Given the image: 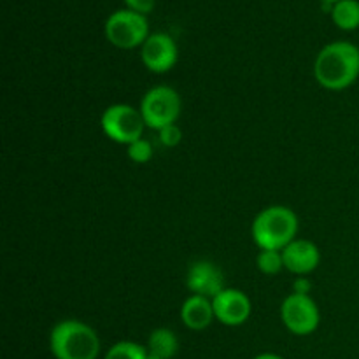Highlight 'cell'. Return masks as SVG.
Here are the masks:
<instances>
[{
    "label": "cell",
    "instance_id": "1",
    "mask_svg": "<svg viewBox=\"0 0 359 359\" xmlns=\"http://www.w3.org/2000/svg\"><path fill=\"white\" fill-rule=\"evenodd\" d=\"M314 77L325 90L342 91L359 77V48L349 41L326 44L314 60Z\"/></svg>",
    "mask_w": 359,
    "mask_h": 359
},
{
    "label": "cell",
    "instance_id": "2",
    "mask_svg": "<svg viewBox=\"0 0 359 359\" xmlns=\"http://www.w3.org/2000/svg\"><path fill=\"white\" fill-rule=\"evenodd\" d=\"M100 337L79 319H63L49 333V351L55 359H98Z\"/></svg>",
    "mask_w": 359,
    "mask_h": 359
},
{
    "label": "cell",
    "instance_id": "3",
    "mask_svg": "<svg viewBox=\"0 0 359 359\" xmlns=\"http://www.w3.org/2000/svg\"><path fill=\"white\" fill-rule=\"evenodd\" d=\"M298 228L300 223L293 209L286 205H270L255 217L251 235L259 249L283 251L297 238Z\"/></svg>",
    "mask_w": 359,
    "mask_h": 359
},
{
    "label": "cell",
    "instance_id": "4",
    "mask_svg": "<svg viewBox=\"0 0 359 359\" xmlns=\"http://www.w3.org/2000/svg\"><path fill=\"white\" fill-rule=\"evenodd\" d=\"M105 39L118 49L142 48L149 37V21L144 14L130 9H118L105 20Z\"/></svg>",
    "mask_w": 359,
    "mask_h": 359
},
{
    "label": "cell",
    "instance_id": "5",
    "mask_svg": "<svg viewBox=\"0 0 359 359\" xmlns=\"http://www.w3.org/2000/svg\"><path fill=\"white\" fill-rule=\"evenodd\" d=\"M140 114L146 126L161 130L163 126L175 125L182 111L181 95L170 86H154L147 91L140 102Z\"/></svg>",
    "mask_w": 359,
    "mask_h": 359
},
{
    "label": "cell",
    "instance_id": "6",
    "mask_svg": "<svg viewBox=\"0 0 359 359\" xmlns=\"http://www.w3.org/2000/svg\"><path fill=\"white\" fill-rule=\"evenodd\" d=\"M100 126L105 137L111 139L112 142L128 146V144L142 139L146 123L140 114V109L132 107L128 104H112L102 112Z\"/></svg>",
    "mask_w": 359,
    "mask_h": 359
},
{
    "label": "cell",
    "instance_id": "7",
    "mask_svg": "<svg viewBox=\"0 0 359 359\" xmlns=\"http://www.w3.org/2000/svg\"><path fill=\"white\" fill-rule=\"evenodd\" d=\"M280 319L287 332L305 337L314 333L321 323V312L311 294L291 293L280 305Z\"/></svg>",
    "mask_w": 359,
    "mask_h": 359
},
{
    "label": "cell",
    "instance_id": "8",
    "mask_svg": "<svg viewBox=\"0 0 359 359\" xmlns=\"http://www.w3.org/2000/svg\"><path fill=\"white\" fill-rule=\"evenodd\" d=\"M179 49L174 39L165 32H154L140 48V60L153 74H165L177 63Z\"/></svg>",
    "mask_w": 359,
    "mask_h": 359
},
{
    "label": "cell",
    "instance_id": "9",
    "mask_svg": "<svg viewBox=\"0 0 359 359\" xmlns=\"http://www.w3.org/2000/svg\"><path fill=\"white\" fill-rule=\"evenodd\" d=\"M212 305L216 321L224 326H230V328L242 326L251 318V300L244 291L237 290V287H224L219 294L212 298Z\"/></svg>",
    "mask_w": 359,
    "mask_h": 359
},
{
    "label": "cell",
    "instance_id": "10",
    "mask_svg": "<svg viewBox=\"0 0 359 359\" xmlns=\"http://www.w3.org/2000/svg\"><path fill=\"white\" fill-rule=\"evenodd\" d=\"M186 287L191 291V294H200L212 300L226 287L223 270L209 259L195 262L189 266L188 276H186Z\"/></svg>",
    "mask_w": 359,
    "mask_h": 359
},
{
    "label": "cell",
    "instance_id": "11",
    "mask_svg": "<svg viewBox=\"0 0 359 359\" xmlns=\"http://www.w3.org/2000/svg\"><path fill=\"white\" fill-rule=\"evenodd\" d=\"M284 269L294 276H309L321 263V251L307 238H294L283 249Z\"/></svg>",
    "mask_w": 359,
    "mask_h": 359
},
{
    "label": "cell",
    "instance_id": "12",
    "mask_svg": "<svg viewBox=\"0 0 359 359\" xmlns=\"http://www.w3.org/2000/svg\"><path fill=\"white\" fill-rule=\"evenodd\" d=\"M181 321L191 332H203L216 321L212 300L200 294H191L181 305Z\"/></svg>",
    "mask_w": 359,
    "mask_h": 359
},
{
    "label": "cell",
    "instance_id": "13",
    "mask_svg": "<svg viewBox=\"0 0 359 359\" xmlns=\"http://www.w3.org/2000/svg\"><path fill=\"white\" fill-rule=\"evenodd\" d=\"M146 349L161 359H172L179 353V339L172 330L156 328L149 333Z\"/></svg>",
    "mask_w": 359,
    "mask_h": 359
},
{
    "label": "cell",
    "instance_id": "14",
    "mask_svg": "<svg viewBox=\"0 0 359 359\" xmlns=\"http://www.w3.org/2000/svg\"><path fill=\"white\" fill-rule=\"evenodd\" d=\"M330 16L340 30H356L359 28V0H340L333 4Z\"/></svg>",
    "mask_w": 359,
    "mask_h": 359
},
{
    "label": "cell",
    "instance_id": "15",
    "mask_svg": "<svg viewBox=\"0 0 359 359\" xmlns=\"http://www.w3.org/2000/svg\"><path fill=\"white\" fill-rule=\"evenodd\" d=\"M146 358H147L146 346H140V344L132 342V340H121V342H116L104 356V359H146Z\"/></svg>",
    "mask_w": 359,
    "mask_h": 359
},
{
    "label": "cell",
    "instance_id": "16",
    "mask_svg": "<svg viewBox=\"0 0 359 359\" xmlns=\"http://www.w3.org/2000/svg\"><path fill=\"white\" fill-rule=\"evenodd\" d=\"M256 266L263 276H277L280 270H284L283 251L259 249L258 256H256Z\"/></svg>",
    "mask_w": 359,
    "mask_h": 359
},
{
    "label": "cell",
    "instance_id": "17",
    "mask_svg": "<svg viewBox=\"0 0 359 359\" xmlns=\"http://www.w3.org/2000/svg\"><path fill=\"white\" fill-rule=\"evenodd\" d=\"M126 154L133 163L144 165L153 158V144L146 139H139L126 146Z\"/></svg>",
    "mask_w": 359,
    "mask_h": 359
},
{
    "label": "cell",
    "instance_id": "18",
    "mask_svg": "<svg viewBox=\"0 0 359 359\" xmlns=\"http://www.w3.org/2000/svg\"><path fill=\"white\" fill-rule=\"evenodd\" d=\"M158 139L163 144L165 147H175L181 144L182 140V130L179 128L177 123L175 125L163 126L161 130H158Z\"/></svg>",
    "mask_w": 359,
    "mask_h": 359
},
{
    "label": "cell",
    "instance_id": "19",
    "mask_svg": "<svg viewBox=\"0 0 359 359\" xmlns=\"http://www.w3.org/2000/svg\"><path fill=\"white\" fill-rule=\"evenodd\" d=\"M123 2H125L126 9L135 11V13L144 14V16L153 13L154 7H156V0H123Z\"/></svg>",
    "mask_w": 359,
    "mask_h": 359
},
{
    "label": "cell",
    "instance_id": "20",
    "mask_svg": "<svg viewBox=\"0 0 359 359\" xmlns=\"http://www.w3.org/2000/svg\"><path fill=\"white\" fill-rule=\"evenodd\" d=\"M311 291V283L307 279H298L294 283V293H302V294H309Z\"/></svg>",
    "mask_w": 359,
    "mask_h": 359
},
{
    "label": "cell",
    "instance_id": "21",
    "mask_svg": "<svg viewBox=\"0 0 359 359\" xmlns=\"http://www.w3.org/2000/svg\"><path fill=\"white\" fill-rule=\"evenodd\" d=\"M252 359H284L283 356H279V354H273V353H263V354H258L256 358Z\"/></svg>",
    "mask_w": 359,
    "mask_h": 359
},
{
    "label": "cell",
    "instance_id": "22",
    "mask_svg": "<svg viewBox=\"0 0 359 359\" xmlns=\"http://www.w3.org/2000/svg\"><path fill=\"white\" fill-rule=\"evenodd\" d=\"M321 2L325 4V6H333V4L340 2V0H321Z\"/></svg>",
    "mask_w": 359,
    "mask_h": 359
},
{
    "label": "cell",
    "instance_id": "23",
    "mask_svg": "<svg viewBox=\"0 0 359 359\" xmlns=\"http://www.w3.org/2000/svg\"><path fill=\"white\" fill-rule=\"evenodd\" d=\"M146 359H161V358L156 356V354H151L149 351H147V358Z\"/></svg>",
    "mask_w": 359,
    "mask_h": 359
}]
</instances>
